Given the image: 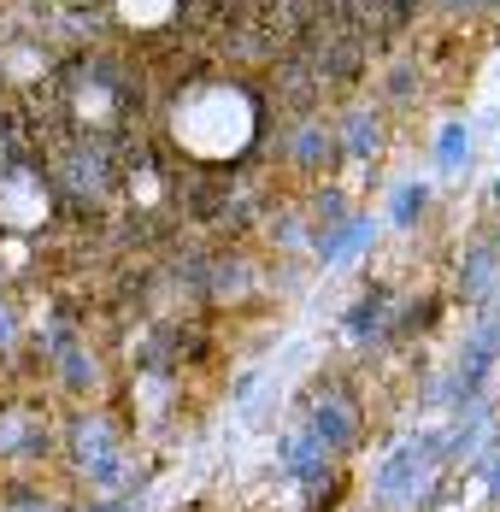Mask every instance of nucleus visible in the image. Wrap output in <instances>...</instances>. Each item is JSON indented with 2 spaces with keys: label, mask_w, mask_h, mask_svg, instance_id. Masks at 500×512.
Listing matches in <instances>:
<instances>
[{
  "label": "nucleus",
  "mask_w": 500,
  "mask_h": 512,
  "mask_svg": "<svg viewBox=\"0 0 500 512\" xmlns=\"http://www.w3.org/2000/svg\"><path fill=\"white\" fill-rule=\"evenodd\" d=\"M459 148H465V130L453 124L448 136H442V165H459V159H465V154H459Z\"/></svg>",
  "instance_id": "obj_1"
},
{
  "label": "nucleus",
  "mask_w": 500,
  "mask_h": 512,
  "mask_svg": "<svg viewBox=\"0 0 500 512\" xmlns=\"http://www.w3.org/2000/svg\"><path fill=\"white\" fill-rule=\"evenodd\" d=\"M424 206V189H400V201H395V218H412Z\"/></svg>",
  "instance_id": "obj_2"
}]
</instances>
